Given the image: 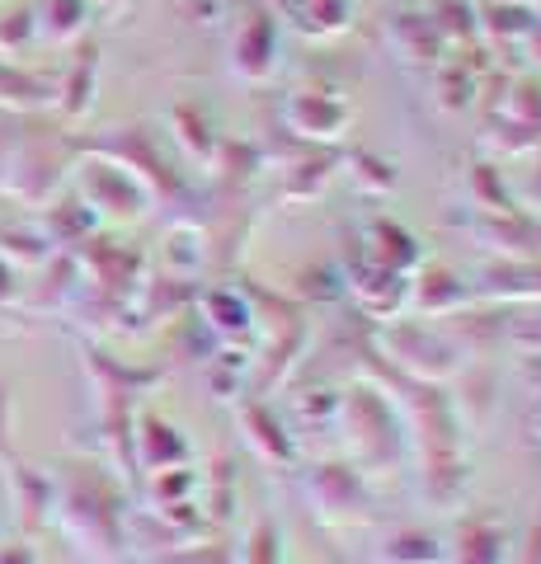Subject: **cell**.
I'll use <instances>...</instances> for the list:
<instances>
[{"label": "cell", "mask_w": 541, "mask_h": 564, "mask_svg": "<svg viewBox=\"0 0 541 564\" xmlns=\"http://www.w3.org/2000/svg\"><path fill=\"white\" fill-rule=\"evenodd\" d=\"M10 480H14V499H20V518L24 527H39L52 508V485L47 475L29 470V466H10Z\"/></svg>", "instance_id": "obj_1"}, {"label": "cell", "mask_w": 541, "mask_h": 564, "mask_svg": "<svg viewBox=\"0 0 541 564\" xmlns=\"http://www.w3.org/2000/svg\"><path fill=\"white\" fill-rule=\"evenodd\" d=\"M47 99V85L43 80H33L24 76V70H14V66H0V104H43Z\"/></svg>", "instance_id": "obj_2"}, {"label": "cell", "mask_w": 541, "mask_h": 564, "mask_svg": "<svg viewBox=\"0 0 541 564\" xmlns=\"http://www.w3.org/2000/svg\"><path fill=\"white\" fill-rule=\"evenodd\" d=\"M52 14H57V20L43 24L47 39H72V33L80 29V0H57V6H52Z\"/></svg>", "instance_id": "obj_3"}, {"label": "cell", "mask_w": 541, "mask_h": 564, "mask_svg": "<svg viewBox=\"0 0 541 564\" xmlns=\"http://www.w3.org/2000/svg\"><path fill=\"white\" fill-rule=\"evenodd\" d=\"M29 33H33L29 14H0V47H20Z\"/></svg>", "instance_id": "obj_4"}, {"label": "cell", "mask_w": 541, "mask_h": 564, "mask_svg": "<svg viewBox=\"0 0 541 564\" xmlns=\"http://www.w3.org/2000/svg\"><path fill=\"white\" fill-rule=\"evenodd\" d=\"M0 462H10V391L0 386Z\"/></svg>", "instance_id": "obj_5"}, {"label": "cell", "mask_w": 541, "mask_h": 564, "mask_svg": "<svg viewBox=\"0 0 541 564\" xmlns=\"http://www.w3.org/2000/svg\"><path fill=\"white\" fill-rule=\"evenodd\" d=\"M0 564H39V560H33L24 541H10V545H0Z\"/></svg>", "instance_id": "obj_6"}, {"label": "cell", "mask_w": 541, "mask_h": 564, "mask_svg": "<svg viewBox=\"0 0 541 564\" xmlns=\"http://www.w3.org/2000/svg\"><path fill=\"white\" fill-rule=\"evenodd\" d=\"M10 302H14V269L0 254V306H10Z\"/></svg>", "instance_id": "obj_7"}]
</instances>
